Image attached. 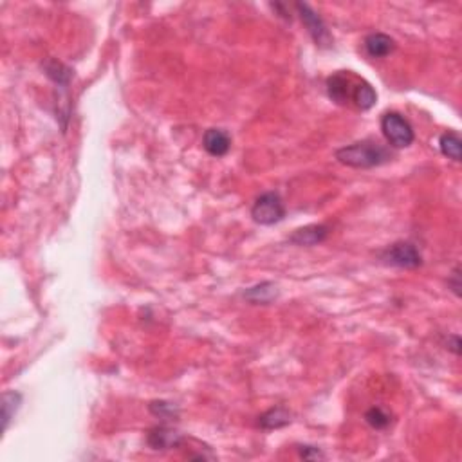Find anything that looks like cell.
Instances as JSON below:
<instances>
[{
  "label": "cell",
  "instance_id": "1",
  "mask_svg": "<svg viewBox=\"0 0 462 462\" xmlns=\"http://www.w3.org/2000/svg\"><path fill=\"white\" fill-rule=\"evenodd\" d=\"M336 159L350 168H374L390 161L392 152L385 145L365 140L336 150Z\"/></svg>",
  "mask_w": 462,
  "mask_h": 462
},
{
  "label": "cell",
  "instance_id": "2",
  "mask_svg": "<svg viewBox=\"0 0 462 462\" xmlns=\"http://www.w3.org/2000/svg\"><path fill=\"white\" fill-rule=\"evenodd\" d=\"M381 132L385 135V140L395 149H406L415 140L412 125L397 113L383 114Z\"/></svg>",
  "mask_w": 462,
  "mask_h": 462
},
{
  "label": "cell",
  "instance_id": "3",
  "mask_svg": "<svg viewBox=\"0 0 462 462\" xmlns=\"http://www.w3.org/2000/svg\"><path fill=\"white\" fill-rule=\"evenodd\" d=\"M251 217L256 224L273 226L286 217V206L277 192H265L256 199L251 208Z\"/></svg>",
  "mask_w": 462,
  "mask_h": 462
},
{
  "label": "cell",
  "instance_id": "4",
  "mask_svg": "<svg viewBox=\"0 0 462 462\" xmlns=\"http://www.w3.org/2000/svg\"><path fill=\"white\" fill-rule=\"evenodd\" d=\"M381 261L395 267L415 270L422 264V256L412 242H395L381 253Z\"/></svg>",
  "mask_w": 462,
  "mask_h": 462
},
{
  "label": "cell",
  "instance_id": "5",
  "mask_svg": "<svg viewBox=\"0 0 462 462\" xmlns=\"http://www.w3.org/2000/svg\"><path fill=\"white\" fill-rule=\"evenodd\" d=\"M297 9L298 13H300L302 22H304V26L307 27V31H309V35L313 36V40L316 42V45H320V47L331 45L332 36L331 33L327 31V26L323 24L320 15L314 13L313 9H311L307 4H297Z\"/></svg>",
  "mask_w": 462,
  "mask_h": 462
},
{
  "label": "cell",
  "instance_id": "6",
  "mask_svg": "<svg viewBox=\"0 0 462 462\" xmlns=\"http://www.w3.org/2000/svg\"><path fill=\"white\" fill-rule=\"evenodd\" d=\"M147 443L152 449H172L179 448L183 443V436L179 431L172 430L168 427H156L149 431Z\"/></svg>",
  "mask_w": 462,
  "mask_h": 462
},
{
  "label": "cell",
  "instance_id": "7",
  "mask_svg": "<svg viewBox=\"0 0 462 462\" xmlns=\"http://www.w3.org/2000/svg\"><path fill=\"white\" fill-rule=\"evenodd\" d=\"M202 147L210 156L222 157L231 149V138L222 129H210L202 138Z\"/></svg>",
  "mask_w": 462,
  "mask_h": 462
},
{
  "label": "cell",
  "instance_id": "8",
  "mask_svg": "<svg viewBox=\"0 0 462 462\" xmlns=\"http://www.w3.org/2000/svg\"><path fill=\"white\" fill-rule=\"evenodd\" d=\"M352 89L354 87L350 85V76L345 72H336L327 80L329 98L340 105H347V101L352 98Z\"/></svg>",
  "mask_w": 462,
  "mask_h": 462
},
{
  "label": "cell",
  "instance_id": "9",
  "mask_svg": "<svg viewBox=\"0 0 462 462\" xmlns=\"http://www.w3.org/2000/svg\"><path fill=\"white\" fill-rule=\"evenodd\" d=\"M329 235V228L323 224L306 226V228L297 229L295 233L289 237V242L297 244V246H316L323 242Z\"/></svg>",
  "mask_w": 462,
  "mask_h": 462
},
{
  "label": "cell",
  "instance_id": "10",
  "mask_svg": "<svg viewBox=\"0 0 462 462\" xmlns=\"http://www.w3.org/2000/svg\"><path fill=\"white\" fill-rule=\"evenodd\" d=\"M395 49L394 38L385 33H372L365 38V51L372 58H385Z\"/></svg>",
  "mask_w": 462,
  "mask_h": 462
},
{
  "label": "cell",
  "instance_id": "11",
  "mask_svg": "<svg viewBox=\"0 0 462 462\" xmlns=\"http://www.w3.org/2000/svg\"><path fill=\"white\" fill-rule=\"evenodd\" d=\"M291 412L283 406H277V409L267 410L258 418V427L264 430H279V428L288 427L291 424Z\"/></svg>",
  "mask_w": 462,
  "mask_h": 462
},
{
  "label": "cell",
  "instance_id": "12",
  "mask_svg": "<svg viewBox=\"0 0 462 462\" xmlns=\"http://www.w3.org/2000/svg\"><path fill=\"white\" fill-rule=\"evenodd\" d=\"M350 99L354 101L358 108H361V110H368V108H372L374 105H376L377 94L370 83L361 80L358 81L354 85V89H352V98Z\"/></svg>",
  "mask_w": 462,
  "mask_h": 462
},
{
  "label": "cell",
  "instance_id": "13",
  "mask_svg": "<svg viewBox=\"0 0 462 462\" xmlns=\"http://www.w3.org/2000/svg\"><path fill=\"white\" fill-rule=\"evenodd\" d=\"M439 149L443 152V156H446L448 159H454V161H461L462 159V140L457 132H446V134L440 135L439 140Z\"/></svg>",
  "mask_w": 462,
  "mask_h": 462
},
{
  "label": "cell",
  "instance_id": "14",
  "mask_svg": "<svg viewBox=\"0 0 462 462\" xmlns=\"http://www.w3.org/2000/svg\"><path fill=\"white\" fill-rule=\"evenodd\" d=\"M20 403H22V395L18 394V392H4V395H2V422H4V431L8 430L9 421L13 419L17 410L20 409Z\"/></svg>",
  "mask_w": 462,
  "mask_h": 462
},
{
  "label": "cell",
  "instance_id": "15",
  "mask_svg": "<svg viewBox=\"0 0 462 462\" xmlns=\"http://www.w3.org/2000/svg\"><path fill=\"white\" fill-rule=\"evenodd\" d=\"M244 297L249 302H253V304H267V302H271L277 297V286L270 282L261 283V286H255V288L244 292Z\"/></svg>",
  "mask_w": 462,
  "mask_h": 462
},
{
  "label": "cell",
  "instance_id": "16",
  "mask_svg": "<svg viewBox=\"0 0 462 462\" xmlns=\"http://www.w3.org/2000/svg\"><path fill=\"white\" fill-rule=\"evenodd\" d=\"M149 410L152 415H156L161 421H177L179 419V409L168 401H152L149 404Z\"/></svg>",
  "mask_w": 462,
  "mask_h": 462
},
{
  "label": "cell",
  "instance_id": "17",
  "mask_svg": "<svg viewBox=\"0 0 462 462\" xmlns=\"http://www.w3.org/2000/svg\"><path fill=\"white\" fill-rule=\"evenodd\" d=\"M45 72H47V76L51 78L53 81H56L58 85H67L69 80H71L72 72L71 69L65 67L63 63L56 62V60H49V62H45Z\"/></svg>",
  "mask_w": 462,
  "mask_h": 462
},
{
  "label": "cell",
  "instance_id": "18",
  "mask_svg": "<svg viewBox=\"0 0 462 462\" xmlns=\"http://www.w3.org/2000/svg\"><path fill=\"white\" fill-rule=\"evenodd\" d=\"M365 421L368 427H372L374 430H385L390 424V413L385 412L381 406H372L365 413Z\"/></svg>",
  "mask_w": 462,
  "mask_h": 462
},
{
  "label": "cell",
  "instance_id": "19",
  "mask_svg": "<svg viewBox=\"0 0 462 462\" xmlns=\"http://www.w3.org/2000/svg\"><path fill=\"white\" fill-rule=\"evenodd\" d=\"M298 452H300V457L307 459V461H318V459H325V455H323L318 448H314V446H300Z\"/></svg>",
  "mask_w": 462,
  "mask_h": 462
},
{
  "label": "cell",
  "instance_id": "20",
  "mask_svg": "<svg viewBox=\"0 0 462 462\" xmlns=\"http://www.w3.org/2000/svg\"><path fill=\"white\" fill-rule=\"evenodd\" d=\"M448 286L449 289L455 292V297H461V270H459V267H455V271L452 273V277H449Z\"/></svg>",
  "mask_w": 462,
  "mask_h": 462
}]
</instances>
